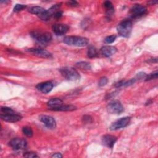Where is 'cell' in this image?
Instances as JSON below:
<instances>
[{"label": "cell", "instance_id": "1", "mask_svg": "<svg viewBox=\"0 0 158 158\" xmlns=\"http://www.w3.org/2000/svg\"><path fill=\"white\" fill-rule=\"evenodd\" d=\"M64 43L67 45L77 47H83L88 45V38L78 36H67L64 38Z\"/></svg>", "mask_w": 158, "mask_h": 158}, {"label": "cell", "instance_id": "2", "mask_svg": "<svg viewBox=\"0 0 158 158\" xmlns=\"http://www.w3.org/2000/svg\"><path fill=\"white\" fill-rule=\"evenodd\" d=\"M133 24L130 20H125L121 22L117 27L118 33L123 37L128 38L131 35Z\"/></svg>", "mask_w": 158, "mask_h": 158}, {"label": "cell", "instance_id": "3", "mask_svg": "<svg viewBox=\"0 0 158 158\" xmlns=\"http://www.w3.org/2000/svg\"><path fill=\"white\" fill-rule=\"evenodd\" d=\"M61 75L67 80L76 81L80 79V75L78 71L71 67H64L59 69Z\"/></svg>", "mask_w": 158, "mask_h": 158}, {"label": "cell", "instance_id": "4", "mask_svg": "<svg viewBox=\"0 0 158 158\" xmlns=\"http://www.w3.org/2000/svg\"><path fill=\"white\" fill-rule=\"evenodd\" d=\"M30 35L34 40L42 44H46L52 40L51 33L47 31L34 30L30 32Z\"/></svg>", "mask_w": 158, "mask_h": 158}, {"label": "cell", "instance_id": "5", "mask_svg": "<svg viewBox=\"0 0 158 158\" xmlns=\"http://www.w3.org/2000/svg\"><path fill=\"white\" fill-rule=\"evenodd\" d=\"M107 110L110 114H120L124 109L122 103L118 100H114L110 102L107 106Z\"/></svg>", "mask_w": 158, "mask_h": 158}, {"label": "cell", "instance_id": "6", "mask_svg": "<svg viewBox=\"0 0 158 158\" xmlns=\"http://www.w3.org/2000/svg\"><path fill=\"white\" fill-rule=\"evenodd\" d=\"M9 145L15 150L23 149L27 147V142L23 138H15L9 141Z\"/></svg>", "mask_w": 158, "mask_h": 158}, {"label": "cell", "instance_id": "7", "mask_svg": "<svg viewBox=\"0 0 158 158\" xmlns=\"http://www.w3.org/2000/svg\"><path fill=\"white\" fill-rule=\"evenodd\" d=\"M60 4H57L52 6L50 9L48 10H46V11L43 13L41 15H39L38 17L40 19H41L42 20H48L50 19L51 17H53L55 13L60 10Z\"/></svg>", "mask_w": 158, "mask_h": 158}, {"label": "cell", "instance_id": "8", "mask_svg": "<svg viewBox=\"0 0 158 158\" xmlns=\"http://www.w3.org/2000/svg\"><path fill=\"white\" fill-rule=\"evenodd\" d=\"M130 120H131L130 117H122V118L117 120L115 122H114L110 126L109 128L110 130H118V129H120L122 128H124L129 124Z\"/></svg>", "mask_w": 158, "mask_h": 158}, {"label": "cell", "instance_id": "9", "mask_svg": "<svg viewBox=\"0 0 158 158\" xmlns=\"http://www.w3.org/2000/svg\"><path fill=\"white\" fill-rule=\"evenodd\" d=\"M39 120L48 128L54 129L56 127V120L51 116L46 115H41L39 117Z\"/></svg>", "mask_w": 158, "mask_h": 158}, {"label": "cell", "instance_id": "10", "mask_svg": "<svg viewBox=\"0 0 158 158\" xmlns=\"http://www.w3.org/2000/svg\"><path fill=\"white\" fill-rule=\"evenodd\" d=\"M146 12V7L141 4H134L133 6L130 9V13L133 17H138L139 16H141L145 14Z\"/></svg>", "mask_w": 158, "mask_h": 158}, {"label": "cell", "instance_id": "11", "mask_svg": "<svg viewBox=\"0 0 158 158\" xmlns=\"http://www.w3.org/2000/svg\"><path fill=\"white\" fill-rule=\"evenodd\" d=\"M1 118L6 122H17L20 120L22 117L15 112L10 114H1Z\"/></svg>", "mask_w": 158, "mask_h": 158}, {"label": "cell", "instance_id": "12", "mask_svg": "<svg viewBox=\"0 0 158 158\" xmlns=\"http://www.w3.org/2000/svg\"><path fill=\"white\" fill-rule=\"evenodd\" d=\"M27 52H30L31 54H33L35 56H37L38 57H43V58H49L52 56L51 54L48 52L46 50L42 49H39V48H29L26 50Z\"/></svg>", "mask_w": 158, "mask_h": 158}, {"label": "cell", "instance_id": "13", "mask_svg": "<svg viewBox=\"0 0 158 158\" xmlns=\"http://www.w3.org/2000/svg\"><path fill=\"white\" fill-rule=\"evenodd\" d=\"M52 29L57 35H62L65 34L69 30V27L65 24H54L52 26Z\"/></svg>", "mask_w": 158, "mask_h": 158}, {"label": "cell", "instance_id": "14", "mask_svg": "<svg viewBox=\"0 0 158 158\" xmlns=\"http://www.w3.org/2000/svg\"><path fill=\"white\" fill-rule=\"evenodd\" d=\"M117 140V138L115 136L110 135H105L102 137V143L103 144L110 148H113Z\"/></svg>", "mask_w": 158, "mask_h": 158}, {"label": "cell", "instance_id": "15", "mask_svg": "<svg viewBox=\"0 0 158 158\" xmlns=\"http://www.w3.org/2000/svg\"><path fill=\"white\" fill-rule=\"evenodd\" d=\"M36 88L42 93L46 94L49 93L52 90V89L53 88V84L51 81L42 82V83H38L36 86Z\"/></svg>", "mask_w": 158, "mask_h": 158}, {"label": "cell", "instance_id": "16", "mask_svg": "<svg viewBox=\"0 0 158 158\" xmlns=\"http://www.w3.org/2000/svg\"><path fill=\"white\" fill-rule=\"evenodd\" d=\"M117 49L115 46H104L100 49L101 53L106 57H110L117 52Z\"/></svg>", "mask_w": 158, "mask_h": 158}, {"label": "cell", "instance_id": "17", "mask_svg": "<svg viewBox=\"0 0 158 158\" xmlns=\"http://www.w3.org/2000/svg\"><path fill=\"white\" fill-rule=\"evenodd\" d=\"M63 104H64V103H63L62 100L61 99L57 98H52L47 102V106L50 108L49 109H51L52 110H54L55 109L61 106Z\"/></svg>", "mask_w": 158, "mask_h": 158}, {"label": "cell", "instance_id": "18", "mask_svg": "<svg viewBox=\"0 0 158 158\" xmlns=\"http://www.w3.org/2000/svg\"><path fill=\"white\" fill-rule=\"evenodd\" d=\"M103 4H104V7L106 9V15L108 16L112 15L114 12V8L112 3L110 1H106L104 2Z\"/></svg>", "mask_w": 158, "mask_h": 158}, {"label": "cell", "instance_id": "19", "mask_svg": "<svg viewBox=\"0 0 158 158\" xmlns=\"http://www.w3.org/2000/svg\"><path fill=\"white\" fill-rule=\"evenodd\" d=\"M46 11V10L40 6H33L29 8L28 12L33 14L38 15V16L41 15L43 13H44Z\"/></svg>", "mask_w": 158, "mask_h": 158}, {"label": "cell", "instance_id": "20", "mask_svg": "<svg viewBox=\"0 0 158 158\" xmlns=\"http://www.w3.org/2000/svg\"><path fill=\"white\" fill-rule=\"evenodd\" d=\"M77 109V107L73 105H67V104H63L61 106L55 109L54 111H72Z\"/></svg>", "mask_w": 158, "mask_h": 158}, {"label": "cell", "instance_id": "21", "mask_svg": "<svg viewBox=\"0 0 158 158\" xmlns=\"http://www.w3.org/2000/svg\"><path fill=\"white\" fill-rule=\"evenodd\" d=\"M76 66L81 70H90L91 68L89 63H88L87 62H84V61L77 62L76 64Z\"/></svg>", "mask_w": 158, "mask_h": 158}, {"label": "cell", "instance_id": "22", "mask_svg": "<svg viewBox=\"0 0 158 158\" xmlns=\"http://www.w3.org/2000/svg\"><path fill=\"white\" fill-rule=\"evenodd\" d=\"M87 54H88V57H89V58L95 57L98 55V51H97L96 48L93 46H89L88 49Z\"/></svg>", "mask_w": 158, "mask_h": 158}, {"label": "cell", "instance_id": "23", "mask_svg": "<svg viewBox=\"0 0 158 158\" xmlns=\"http://www.w3.org/2000/svg\"><path fill=\"white\" fill-rule=\"evenodd\" d=\"M22 131L23 132V133L28 138H31L33 136V130L31 129V127H28V126H25V127H23L22 129Z\"/></svg>", "mask_w": 158, "mask_h": 158}, {"label": "cell", "instance_id": "24", "mask_svg": "<svg viewBox=\"0 0 158 158\" xmlns=\"http://www.w3.org/2000/svg\"><path fill=\"white\" fill-rule=\"evenodd\" d=\"M157 70H156L151 73H149V75H146V77H145V81H149V80H151L153 79H157Z\"/></svg>", "mask_w": 158, "mask_h": 158}, {"label": "cell", "instance_id": "25", "mask_svg": "<svg viewBox=\"0 0 158 158\" xmlns=\"http://www.w3.org/2000/svg\"><path fill=\"white\" fill-rule=\"evenodd\" d=\"M116 38H117L116 35H110V36L106 37L104 41V43L106 44H110L115 41Z\"/></svg>", "mask_w": 158, "mask_h": 158}, {"label": "cell", "instance_id": "26", "mask_svg": "<svg viewBox=\"0 0 158 158\" xmlns=\"http://www.w3.org/2000/svg\"><path fill=\"white\" fill-rule=\"evenodd\" d=\"M1 114H10V113L14 112V111L11 108H9L7 107H1Z\"/></svg>", "mask_w": 158, "mask_h": 158}, {"label": "cell", "instance_id": "27", "mask_svg": "<svg viewBox=\"0 0 158 158\" xmlns=\"http://www.w3.org/2000/svg\"><path fill=\"white\" fill-rule=\"evenodd\" d=\"M27 7V6L25 5H23V4H16L14 7V12H19V11H20L24 9H25Z\"/></svg>", "mask_w": 158, "mask_h": 158}, {"label": "cell", "instance_id": "28", "mask_svg": "<svg viewBox=\"0 0 158 158\" xmlns=\"http://www.w3.org/2000/svg\"><path fill=\"white\" fill-rule=\"evenodd\" d=\"M82 120H83V122L85 123H90L92 122L93 118L90 115H85L83 117Z\"/></svg>", "mask_w": 158, "mask_h": 158}, {"label": "cell", "instance_id": "29", "mask_svg": "<svg viewBox=\"0 0 158 158\" xmlns=\"http://www.w3.org/2000/svg\"><path fill=\"white\" fill-rule=\"evenodd\" d=\"M107 82H108L107 78L106 77H102L100 78L98 85L99 86H104L107 83Z\"/></svg>", "mask_w": 158, "mask_h": 158}, {"label": "cell", "instance_id": "30", "mask_svg": "<svg viewBox=\"0 0 158 158\" xmlns=\"http://www.w3.org/2000/svg\"><path fill=\"white\" fill-rule=\"evenodd\" d=\"M23 156L25 157H28V158H35V157H38L36 153L34 152H27L23 154Z\"/></svg>", "mask_w": 158, "mask_h": 158}, {"label": "cell", "instance_id": "31", "mask_svg": "<svg viewBox=\"0 0 158 158\" xmlns=\"http://www.w3.org/2000/svg\"><path fill=\"white\" fill-rule=\"evenodd\" d=\"M146 74L145 73H144V72H139V73H138L137 75H136V77L135 78L136 80H141V79H144L145 78V77H146Z\"/></svg>", "mask_w": 158, "mask_h": 158}, {"label": "cell", "instance_id": "32", "mask_svg": "<svg viewBox=\"0 0 158 158\" xmlns=\"http://www.w3.org/2000/svg\"><path fill=\"white\" fill-rule=\"evenodd\" d=\"M67 5L70 7H76L78 5V2L75 1H70L67 2Z\"/></svg>", "mask_w": 158, "mask_h": 158}, {"label": "cell", "instance_id": "33", "mask_svg": "<svg viewBox=\"0 0 158 158\" xmlns=\"http://www.w3.org/2000/svg\"><path fill=\"white\" fill-rule=\"evenodd\" d=\"M52 157H55V158H60L62 157V155L59 152H56V153H54L52 156Z\"/></svg>", "mask_w": 158, "mask_h": 158}, {"label": "cell", "instance_id": "34", "mask_svg": "<svg viewBox=\"0 0 158 158\" xmlns=\"http://www.w3.org/2000/svg\"><path fill=\"white\" fill-rule=\"evenodd\" d=\"M151 102H152V100H151V99H149V100H148L147 102H146V105H149V104H150Z\"/></svg>", "mask_w": 158, "mask_h": 158}]
</instances>
